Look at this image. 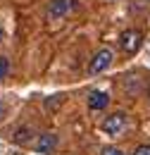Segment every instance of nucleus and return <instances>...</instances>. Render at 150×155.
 <instances>
[{
  "label": "nucleus",
  "mask_w": 150,
  "mask_h": 155,
  "mask_svg": "<svg viewBox=\"0 0 150 155\" xmlns=\"http://www.w3.org/2000/svg\"><path fill=\"white\" fill-rule=\"evenodd\" d=\"M148 100H150V86H148Z\"/></svg>",
  "instance_id": "obj_13"
},
{
  "label": "nucleus",
  "mask_w": 150,
  "mask_h": 155,
  "mask_svg": "<svg viewBox=\"0 0 150 155\" xmlns=\"http://www.w3.org/2000/svg\"><path fill=\"white\" fill-rule=\"evenodd\" d=\"M31 138H34V129H31V127H19L17 131H15V136H12V141L19 143V146H21V143H29Z\"/></svg>",
  "instance_id": "obj_7"
},
{
  "label": "nucleus",
  "mask_w": 150,
  "mask_h": 155,
  "mask_svg": "<svg viewBox=\"0 0 150 155\" xmlns=\"http://www.w3.org/2000/svg\"><path fill=\"white\" fill-rule=\"evenodd\" d=\"M100 155H126V153H124V150H119V148H114V146H105Z\"/></svg>",
  "instance_id": "obj_10"
},
{
  "label": "nucleus",
  "mask_w": 150,
  "mask_h": 155,
  "mask_svg": "<svg viewBox=\"0 0 150 155\" xmlns=\"http://www.w3.org/2000/svg\"><path fill=\"white\" fill-rule=\"evenodd\" d=\"M55 146H57V136L55 134H41L38 136V141H36V150L38 153H50V150H55Z\"/></svg>",
  "instance_id": "obj_5"
},
{
  "label": "nucleus",
  "mask_w": 150,
  "mask_h": 155,
  "mask_svg": "<svg viewBox=\"0 0 150 155\" xmlns=\"http://www.w3.org/2000/svg\"><path fill=\"white\" fill-rule=\"evenodd\" d=\"M133 155H150V143H141V146L133 150Z\"/></svg>",
  "instance_id": "obj_11"
},
{
  "label": "nucleus",
  "mask_w": 150,
  "mask_h": 155,
  "mask_svg": "<svg viewBox=\"0 0 150 155\" xmlns=\"http://www.w3.org/2000/svg\"><path fill=\"white\" fill-rule=\"evenodd\" d=\"M62 100H64V96H62V93H60V96H55V98H48V100H45V110H55Z\"/></svg>",
  "instance_id": "obj_8"
},
{
  "label": "nucleus",
  "mask_w": 150,
  "mask_h": 155,
  "mask_svg": "<svg viewBox=\"0 0 150 155\" xmlns=\"http://www.w3.org/2000/svg\"><path fill=\"white\" fill-rule=\"evenodd\" d=\"M7 72H10V62H7V58H0V79L7 77Z\"/></svg>",
  "instance_id": "obj_9"
},
{
  "label": "nucleus",
  "mask_w": 150,
  "mask_h": 155,
  "mask_svg": "<svg viewBox=\"0 0 150 155\" xmlns=\"http://www.w3.org/2000/svg\"><path fill=\"white\" fill-rule=\"evenodd\" d=\"M0 38H2V31H0Z\"/></svg>",
  "instance_id": "obj_14"
},
{
  "label": "nucleus",
  "mask_w": 150,
  "mask_h": 155,
  "mask_svg": "<svg viewBox=\"0 0 150 155\" xmlns=\"http://www.w3.org/2000/svg\"><path fill=\"white\" fill-rule=\"evenodd\" d=\"M141 43H143V34H141L138 29H126V31L119 36V45H122V50H124L126 55H136L138 48H141Z\"/></svg>",
  "instance_id": "obj_2"
},
{
  "label": "nucleus",
  "mask_w": 150,
  "mask_h": 155,
  "mask_svg": "<svg viewBox=\"0 0 150 155\" xmlns=\"http://www.w3.org/2000/svg\"><path fill=\"white\" fill-rule=\"evenodd\" d=\"M107 103H110V96H107L105 91H93V93L88 96V107H91V110H105Z\"/></svg>",
  "instance_id": "obj_6"
},
{
  "label": "nucleus",
  "mask_w": 150,
  "mask_h": 155,
  "mask_svg": "<svg viewBox=\"0 0 150 155\" xmlns=\"http://www.w3.org/2000/svg\"><path fill=\"white\" fill-rule=\"evenodd\" d=\"M126 122H129L126 112H112V115H107L103 119V131L110 134V136H117L126 129Z\"/></svg>",
  "instance_id": "obj_3"
},
{
  "label": "nucleus",
  "mask_w": 150,
  "mask_h": 155,
  "mask_svg": "<svg viewBox=\"0 0 150 155\" xmlns=\"http://www.w3.org/2000/svg\"><path fill=\"white\" fill-rule=\"evenodd\" d=\"M69 10H72V0H53L50 7H48V17H50V19H60V17H64Z\"/></svg>",
  "instance_id": "obj_4"
},
{
  "label": "nucleus",
  "mask_w": 150,
  "mask_h": 155,
  "mask_svg": "<svg viewBox=\"0 0 150 155\" xmlns=\"http://www.w3.org/2000/svg\"><path fill=\"white\" fill-rule=\"evenodd\" d=\"M112 60H114V53L110 48H100L93 58H91V62H88V74H100V72H105V69L112 64Z\"/></svg>",
  "instance_id": "obj_1"
},
{
  "label": "nucleus",
  "mask_w": 150,
  "mask_h": 155,
  "mask_svg": "<svg viewBox=\"0 0 150 155\" xmlns=\"http://www.w3.org/2000/svg\"><path fill=\"white\" fill-rule=\"evenodd\" d=\"M2 112H5V105H0V117H2Z\"/></svg>",
  "instance_id": "obj_12"
}]
</instances>
